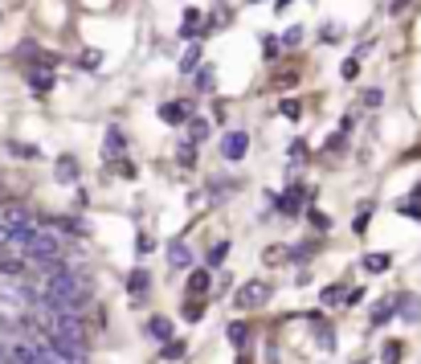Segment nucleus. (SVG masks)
I'll use <instances>...</instances> for the list:
<instances>
[{
  "instance_id": "obj_30",
  "label": "nucleus",
  "mask_w": 421,
  "mask_h": 364,
  "mask_svg": "<svg viewBox=\"0 0 421 364\" xmlns=\"http://www.w3.org/2000/svg\"><path fill=\"white\" fill-rule=\"evenodd\" d=\"M262 53H266V62L278 53V41H275V37H266V41H262Z\"/></svg>"
},
{
  "instance_id": "obj_22",
  "label": "nucleus",
  "mask_w": 421,
  "mask_h": 364,
  "mask_svg": "<svg viewBox=\"0 0 421 364\" xmlns=\"http://www.w3.org/2000/svg\"><path fill=\"white\" fill-rule=\"evenodd\" d=\"M196 62H201V50L193 46V50H188L184 58H180V70H184V74H193V70H196Z\"/></svg>"
},
{
  "instance_id": "obj_19",
  "label": "nucleus",
  "mask_w": 421,
  "mask_h": 364,
  "mask_svg": "<svg viewBox=\"0 0 421 364\" xmlns=\"http://www.w3.org/2000/svg\"><path fill=\"white\" fill-rule=\"evenodd\" d=\"M147 331H151L156 340H172V323H168V319H151V323H147Z\"/></svg>"
},
{
  "instance_id": "obj_11",
  "label": "nucleus",
  "mask_w": 421,
  "mask_h": 364,
  "mask_svg": "<svg viewBox=\"0 0 421 364\" xmlns=\"http://www.w3.org/2000/svg\"><path fill=\"white\" fill-rule=\"evenodd\" d=\"M360 266H364L368 274H385V270L393 266V258H389V254H364V262H360Z\"/></svg>"
},
{
  "instance_id": "obj_28",
  "label": "nucleus",
  "mask_w": 421,
  "mask_h": 364,
  "mask_svg": "<svg viewBox=\"0 0 421 364\" xmlns=\"http://www.w3.org/2000/svg\"><path fill=\"white\" fill-rule=\"evenodd\" d=\"M340 299H343L340 287H327V291H324V303H327V307H331V303H340Z\"/></svg>"
},
{
  "instance_id": "obj_14",
  "label": "nucleus",
  "mask_w": 421,
  "mask_h": 364,
  "mask_svg": "<svg viewBox=\"0 0 421 364\" xmlns=\"http://www.w3.org/2000/svg\"><path fill=\"white\" fill-rule=\"evenodd\" d=\"M393 311H397V299H393V303H376L373 307V323L376 328H385V323L393 319Z\"/></svg>"
},
{
  "instance_id": "obj_12",
  "label": "nucleus",
  "mask_w": 421,
  "mask_h": 364,
  "mask_svg": "<svg viewBox=\"0 0 421 364\" xmlns=\"http://www.w3.org/2000/svg\"><path fill=\"white\" fill-rule=\"evenodd\" d=\"M225 336H229V344H233V348H245V344H250V328H245L242 319H233V323L225 328Z\"/></svg>"
},
{
  "instance_id": "obj_17",
  "label": "nucleus",
  "mask_w": 421,
  "mask_h": 364,
  "mask_svg": "<svg viewBox=\"0 0 421 364\" xmlns=\"http://www.w3.org/2000/svg\"><path fill=\"white\" fill-rule=\"evenodd\" d=\"M29 86L33 95H46V90H53V74H29Z\"/></svg>"
},
{
  "instance_id": "obj_4",
  "label": "nucleus",
  "mask_w": 421,
  "mask_h": 364,
  "mask_svg": "<svg viewBox=\"0 0 421 364\" xmlns=\"http://www.w3.org/2000/svg\"><path fill=\"white\" fill-rule=\"evenodd\" d=\"M245 151H250V135L245 132H225L221 135V156H225L229 164H238Z\"/></svg>"
},
{
  "instance_id": "obj_10",
  "label": "nucleus",
  "mask_w": 421,
  "mask_h": 364,
  "mask_svg": "<svg viewBox=\"0 0 421 364\" xmlns=\"http://www.w3.org/2000/svg\"><path fill=\"white\" fill-rule=\"evenodd\" d=\"M160 119L164 123H184V119H188V107H184V102H164Z\"/></svg>"
},
{
  "instance_id": "obj_9",
  "label": "nucleus",
  "mask_w": 421,
  "mask_h": 364,
  "mask_svg": "<svg viewBox=\"0 0 421 364\" xmlns=\"http://www.w3.org/2000/svg\"><path fill=\"white\" fill-rule=\"evenodd\" d=\"M303 184H291V193H287V197L278 200V209H282V213H299V209H303Z\"/></svg>"
},
{
  "instance_id": "obj_5",
  "label": "nucleus",
  "mask_w": 421,
  "mask_h": 364,
  "mask_svg": "<svg viewBox=\"0 0 421 364\" xmlns=\"http://www.w3.org/2000/svg\"><path fill=\"white\" fill-rule=\"evenodd\" d=\"M168 266H176V270H188V266H193V250L184 246V242H172V246H168Z\"/></svg>"
},
{
  "instance_id": "obj_1",
  "label": "nucleus",
  "mask_w": 421,
  "mask_h": 364,
  "mask_svg": "<svg viewBox=\"0 0 421 364\" xmlns=\"http://www.w3.org/2000/svg\"><path fill=\"white\" fill-rule=\"evenodd\" d=\"M46 295H49V307H58V311H74V307H82V303L90 299V291H86L82 279H74L70 270H58V274L49 279Z\"/></svg>"
},
{
  "instance_id": "obj_8",
  "label": "nucleus",
  "mask_w": 421,
  "mask_h": 364,
  "mask_svg": "<svg viewBox=\"0 0 421 364\" xmlns=\"http://www.w3.org/2000/svg\"><path fill=\"white\" fill-rule=\"evenodd\" d=\"M4 230H33V217L25 209H4Z\"/></svg>"
},
{
  "instance_id": "obj_21",
  "label": "nucleus",
  "mask_w": 421,
  "mask_h": 364,
  "mask_svg": "<svg viewBox=\"0 0 421 364\" xmlns=\"http://www.w3.org/2000/svg\"><path fill=\"white\" fill-rule=\"evenodd\" d=\"M196 86H201V90H213V86H217V70H213V66L196 70Z\"/></svg>"
},
{
  "instance_id": "obj_26",
  "label": "nucleus",
  "mask_w": 421,
  "mask_h": 364,
  "mask_svg": "<svg viewBox=\"0 0 421 364\" xmlns=\"http://www.w3.org/2000/svg\"><path fill=\"white\" fill-rule=\"evenodd\" d=\"M401 352H405L401 344H385V364H397L401 360Z\"/></svg>"
},
{
  "instance_id": "obj_13",
  "label": "nucleus",
  "mask_w": 421,
  "mask_h": 364,
  "mask_svg": "<svg viewBox=\"0 0 421 364\" xmlns=\"http://www.w3.org/2000/svg\"><path fill=\"white\" fill-rule=\"evenodd\" d=\"M188 295H209V270H193V279H188Z\"/></svg>"
},
{
  "instance_id": "obj_6",
  "label": "nucleus",
  "mask_w": 421,
  "mask_h": 364,
  "mask_svg": "<svg viewBox=\"0 0 421 364\" xmlns=\"http://www.w3.org/2000/svg\"><path fill=\"white\" fill-rule=\"evenodd\" d=\"M53 176H58L62 184L78 181V160H74V156H58V164H53Z\"/></svg>"
},
{
  "instance_id": "obj_3",
  "label": "nucleus",
  "mask_w": 421,
  "mask_h": 364,
  "mask_svg": "<svg viewBox=\"0 0 421 364\" xmlns=\"http://www.w3.org/2000/svg\"><path fill=\"white\" fill-rule=\"evenodd\" d=\"M25 254H29L33 262H58V258H62V237L53 230H33Z\"/></svg>"
},
{
  "instance_id": "obj_27",
  "label": "nucleus",
  "mask_w": 421,
  "mask_h": 364,
  "mask_svg": "<svg viewBox=\"0 0 421 364\" xmlns=\"http://www.w3.org/2000/svg\"><path fill=\"white\" fill-rule=\"evenodd\" d=\"M193 151H196V144H184V148H180V164L184 168H193V160H196Z\"/></svg>"
},
{
  "instance_id": "obj_25",
  "label": "nucleus",
  "mask_w": 421,
  "mask_h": 364,
  "mask_svg": "<svg viewBox=\"0 0 421 364\" xmlns=\"http://www.w3.org/2000/svg\"><path fill=\"white\" fill-rule=\"evenodd\" d=\"M282 258H287V250H282V246H270L266 254H262V262H266V266H278Z\"/></svg>"
},
{
  "instance_id": "obj_33",
  "label": "nucleus",
  "mask_w": 421,
  "mask_h": 364,
  "mask_svg": "<svg viewBox=\"0 0 421 364\" xmlns=\"http://www.w3.org/2000/svg\"><path fill=\"white\" fill-rule=\"evenodd\" d=\"M282 115H287V119H299V102L287 99V102H282Z\"/></svg>"
},
{
  "instance_id": "obj_23",
  "label": "nucleus",
  "mask_w": 421,
  "mask_h": 364,
  "mask_svg": "<svg viewBox=\"0 0 421 364\" xmlns=\"http://www.w3.org/2000/svg\"><path fill=\"white\" fill-rule=\"evenodd\" d=\"M9 151H16L21 160H37V156H41V151H37V148H29V144H16V139H13V144H9Z\"/></svg>"
},
{
  "instance_id": "obj_18",
  "label": "nucleus",
  "mask_w": 421,
  "mask_h": 364,
  "mask_svg": "<svg viewBox=\"0 0 421 364\" xmlns=\"http://www.w3.org/2000/svg\"><path fill=\"white\" fill-rule=\"evenodd\" d=\"M123 151V132L119 127H111V135H107V148H102V156H119Z\"/></svg>"
},
{
  "instance_id": "obj_16",
  "label": "nucleus",
  "mask_w": 421,
  "mask_h": 364,
  "mask_svg": "<svg viewBox=\"0 0 421 364\" xmlns=\"http://www.w3.org/2000/svg\"><path fill=\"white\" fill-rule=\"evenodd\" d=\"M193 127H188V144H201L205 135H209V119H188Z\"/></svg>"
},
{
  "instance_id": "obj_29",
  "label": "nucleus",
  "mask_w": 421,
  "mask_h": 364,
  "mask_svg": "<svg viewBox=\"0 0 421 364\" xmlns=\"http://www.w3.org/2000/svg\"><path fill=\"white\" fill-rule=\"evenodd\" d=\"M311 225H315V230H327V225H331V221H327V217L319 213V209H311Z\"/></svg>"
},
{
  "instance_id": "obj_38",
  "label": "nucleus",
  "mask_w": 421,
  "mask_h": 364,
  "mask_svg": "<svg viewBox=\"0 0 421 364\" xmlns=\"http://www.w3.org/2000/svg\"><path fill=\"white\" fill-rule=\"evenodd\" d=\"M245 4H258V0H245Z\"/></svg>"
},
{
  "instance_id": "obj_35",
  "label": "nucleus",
  "mask_w": 421,
  "mask_h": 364,
  "mask_svg": "<svg viewBox=\"0 0 421 364\" xmlns=\"http://www.w3.org/2000/svg\"><path fill=\"white\" fill-rule=\"evenodd\" d=\"M282 41H287V46H299V41H303V29H287V37H282Z\"/></svg>"
},
{
  "instance_id": "obj_31",
  "label": "nucleus",
  "mask_w": 421,
  "mask_h": 364,
  "mask_svg": "<svg viewBox=\"0 0 421 364\" xmlns=\"http://www.w3.org/2000/svg\"><path fill=\"white\" fill-rule=\"evenodd\" d=\"M380 99H385L380 90H364V107H380Z\"/></svg>"
},
{
  "instance_id": "obj_20",
  "label": "nucleus",
  "mask_w": 421,
  "mask_h": 364,
  "mask_svg": "<svg viewBox=\"0 0 421 364\" xmlns=\"http://www.w3.org/2000/svg\"><path fill=\"white\" fill-rule=\"evenodd\" d=\"M160 356H164V360H180V356H184V340H164Z\"/></svg>"
},
{
  "instance_id": "obj_34",
  "label": "nucleus",
  "mask_w": 421,
  "mask_h": 364,
  "mask_svg": "<svg viewBox=\"0 0 421 364\" xmlns=\"http://www.w3.org/2000/svg\"><path fill=\"white\" fill-rule=\"evenodd\" d=\"M356 70H360V58H352V62H343V78H356Z\"/></svg>"
},
{
  "instance_id": "obj_37",
  "label": "nucleus",
  "mask_w": 421,
  "mask_h": 364,
  "mask_svg": "<svg viewBox=\"0 0 421 364\" xmlns=\"http://www.w3.org/2000/svg\"><path fill=\"white\" fill-rule=\"evenodd\" d=\"M405 4H409V0H393V4H389V13H401Z\"/></svg>"
},
{
  "instance_id": "obj_2",
  "label": "nucleus",
  "mask_w": 421,
  "mask_h": 364,
  "mask_svg": "<svg viewBox=\"0 0 421 364\" xmlns=\"http://www.w3.org/2000/svg\"><path fill=\"white\" fill-rule=\"evenodd\" d=\"M270 295H275V287H270V282L250 279V282H242V287L233 291V307H238V311H254V307H266Z\"/></svg>"
},
{
  "instance_id": "obj_7",
  "label": "nucleus",
  "mask_w": 421,
  "mask_h": 364,
  "mask_svg": "<svg viewBox=\"0 0 421 364\" xmlns=\"http://www.w3.org/2000/svg\"><path fill=\"white\" fill-rule=\"evenodd\" d=\"M397 311L405 315L409 323H417L421 319V299L417 295H397Z\"/></svg>"
},
{
  "instance_id": "obj_32",
  "label": "nucleus",
  "mask_w": 421,
  "mask_h": 364,
  "mask_svg": "<svg viewBox=\"0 0 421 364\" xmlns=\"http://www.w3.org/2000/svg\"><path fill=\"white\" fill-rule=\"evenodd\" d=\"M82 66L95 70V66H98V50H86V53H82Z\"/></svg>"
},
{
  "instance_id": "obj_24",
  "label": "nucleus",
  "mask_w": 421,
  "mask_h": 364,
  "mask_svg": "<svg viewBox=\"0 0 421 364\" xmlns=\"http://www.w3.org/2000/svg\"><path fill=\"white\" fill-rule=\"evenodd\" d=\"M225 254H229V242H217V246L209 250V266H221L225 262Z\"/></svg>"
},
{
  "instance_id": "obj_36",
  "label": "nucleus",
  "mask_w": 421,
  "mask_h": 364,
  "mask_svg": "<svg viewBox=\"0 0 421 364\" xmlns=\"http://www.w3.org/2000/svg\"><path fill=\"white\" fill-rule=\"evenodd\" d=\"M340 37H343V29H331V25L324 29V41H340Z\"/></svg>"
},
{
  "instance_id": "obj_15",
  "label": "nucleus",
  "mask_w": 421,
  "mask_h": 364,
  "mask_svg": "<svg viewBox=\"0 0 421 364\" xmlns=\"http://www.w3.org/2000/svg\"><path fill=\"white\" fill-rule=\"evenodd\" d=\"M147 282H151V274H147V270H131L127 291H131V295H144V291H147Z\"/></svg>"
}]
</instances>
